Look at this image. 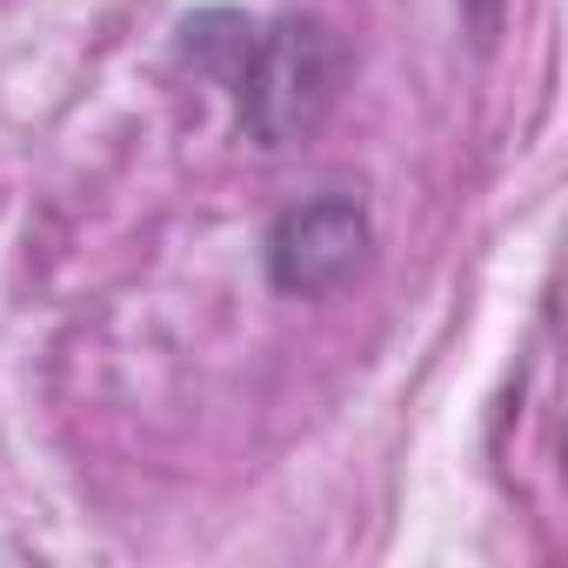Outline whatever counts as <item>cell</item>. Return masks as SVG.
<instances>
[{"label": "cell", "instance_id": "3957f363", "mask_svg": "<svg viewBox=\"0 0 568 568\" xmlns=\"http://www.w3.org/2000/svg\"><path fill=\"white\" fill-rule=\"evenodd\" d=\"M501 8H508V0H462V21H468L475 48H495V34H501Z\"/></svg>", "mask_w": 568, "mask_h": 568}, {"label": "cell", "instance_id": "7a4b0ae2", "mask_svg": "<svg viewBox=\"0 0 568 568\" xmlns=\"http://www.w3.org/2000/svg\"><path fill=\"white\" fill-rule=\"evenodd\" d=\"M368 247H375V221L362 207V194H308L295 207H281L267 221V241H261V267H267V288L288 295V302H328L342 295L348 281L368 267Z\"/></svg>", "mask_w": 568, "mask_h": 568}, {"label": "cell", "instance_id": "6da1fadb", "mask_svg": "<svg viewBox=\"0 0 568 568\" xmlns=\"http://www.w3.org/2000/svg\"><path fill=\"white\" fill-rule=\"evenodd\" d=\"M174 48L187 68H201L207 81H221L234 94L241 134L261 154L302 148L335 114L342 81H348V48L315 14L254 21L241 8H201L181 21Z\"/></svg>", "mask_w": 568, "mask_h": 568}]
</instances>
